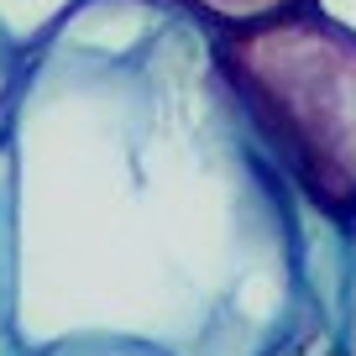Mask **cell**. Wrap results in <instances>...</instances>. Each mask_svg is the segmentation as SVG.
Listing matches in <instances>:
<instances>
[{
	"instance_id": "cell-1",
	"label": "cell",
	"mask_w": 356,
	"mask_h": 356,
	"mask_svg": "<svg viewBox=\"0 0 356 356\" xmlns=\"http://www.w3.org/2000/svg\"><path fill=\"white\" fill-rule=\"evenodd\" d=\"M11 157L26 351L341 356L346 231L283 184L210 32L163 0H89L26 53Z\"/></svg>"
},
{
	"instance_id": "cell-2",
	"label": "cell",
	"mask_w": 356,
	"mask_h": 356,
	"mask_svg": "<svg viewBox=\"0 0 356 356\" xmlns=\"http://www.w3.org/2000/svg\"><path fill=\"white\" fill-rule=\"evenodd\" d=\"M215 74L262 157L335 231L356 220V37L320 11L210 37Z\"/></svg>"
},
{
	"instance_id": "cell-3",
	"label": "cell",
	"mask_w": 356,
	"mask_h": 356,
	"mask_svg": "<svg viewBox=\"0 0 356 356\" xmlns=\"http://www.w3.org/2000/svg\"><path fill=\"white\" fill-rule=\"evenodd\" d=\"M0 356H26L22 346V225H16V157L0 147Z\"/></svg>"
},
{
	"instance_id": "cell-4",
	"label": "cell",
	"mask_w": 356,
	"mask_h": 356,
	"mask_svg": "<svg viewBox=\"0 0 356 356\" xmlns=\"http://www.w3.org/2000/svg\"><path fill=\"white\" fill-rule=\"evenodd\" d=\"M163 6L178 11V16H189V22L204 26L210 37L278 22V16H293V11H314V0H163Z\"/></svg>"
},
{
	"instance_id": "cell-5",
	"label": "cell",
	"mask_w": 356,
	"mask_h": 356,
	"mask_svg": "<svg viewBox=\"0 0 356 356\" xmlns=\"http://www.w3.org/2000/svg\"><path fill=\"white\" fill-rule=\"evenodd\" d=\"M79 6H89V0H0V32L11 37L22 53H32L37 42H47V37L79 11Z\"/></svg>"
},
{
	"instance_id": "cell-6",
	"label": "cell",
	"mask_w": 356,
	"mask_h": 356,
	"mask_svg": "<svg viewBox=\"0 0 356 356\" xmlns=\"http://www.w3.org/2000/svg\"><path fill=\"white\" fill-rule=\"evenodd\" d=\"M26 356H173V351L136 341V335H63V341H47Z\"/></svg>"
},
{
	"instance_id": "cell-7",
	"label": "cell",
	"mask_w": 356,
	"mask_h": 356,
	"mask_svg": "<svg viewBox=\"0 0 356 356\" xmlns=\"http://www.w3.org/2000/svg\"><path fill=\"white\" fill-rule=\"evenodd\" d=\"M22 79H26V53L0 32V147L11 142L16 126V100H22Z\"/></svg>"
},
{
	"instance_id": "cell-8",
	"label": "cell",
	"mask_w": 356,
	"mask_h": 356,
	"mask_svg": "<svg viewBox=\"0 0 356 356\" xmlns=\"http://www.w3.org/2000/svg\"><path fill=\"white\" fill-rule=\"evenodd\" d=\"M346 246H351V257H346V320H341V356H356V220H351V231H346Z\"/></svg>"
},
{
	"instance_id": "cell-9",
	"label": "cell",
	"mask_w": 356,
	"mask_h": 356,
	"mask_svg": "<svg viewBox=\"0 0 356 356\" xmlns=\"http://www.w3.org/2000/svg\"><path fill=\"white\" fill-rule=\"evenodd\" d=\"M314 11L330 16L341 32H351V37H356V0H314Z\"/></svg>"
}]
</instances>
